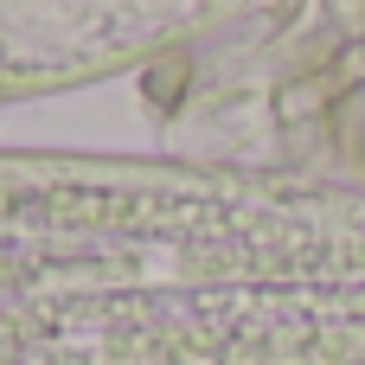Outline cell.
<instances>
[{"instance_id": "cell-1", "label": "cell", "mask_w": 365, "mask_h": 365, "mask_svg": "<svg viewBox=\"0 0 365 365\" xmlns=\"http://www.w3.org/2000/svg\"><path fill=\"white\" fill-rule=\"evenodd\" d=\"M244 237V212L180 186L0 167V365H103L135 334L218 327Z\"/></svg>"}]
</instances>
